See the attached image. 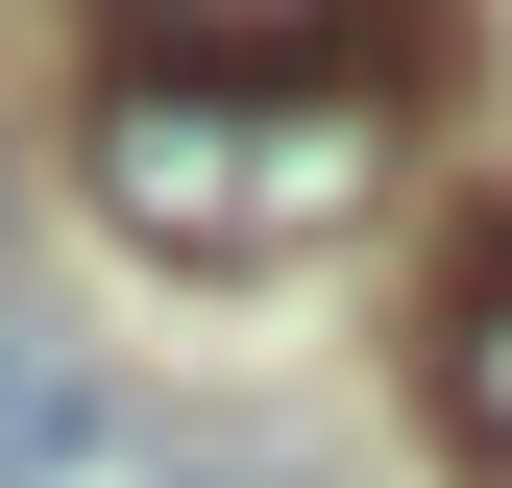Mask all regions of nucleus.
Wrapping results in <instances>:
<instances>
[{
  "label": "nucleus",
  "instance_id": "obj_4",
  "mask_svg": "<svg viewBox=\"0 0 512 488\" xmlns=\"http://www.w3.org/2000/svg\"><path fill=\"white\" fill-rule=\"evenodd\" d=\"M439 415H464V464H512V244L439 293Z\"/></svg>",
  "mask_w": 512,
  "mask_h": 488
},
{
  "label": "nucleus",
  "instance_id": "obj_1",
  "mask_svg": "<svg viewBox=\"0 0 512 488\" xmlns=\"http://www.w3.org/2000/svg\"><path fill=\"white\" fill-rule=\"evenodd\" d=\"M391 196V98L366 74H122L98 98V220L171 269H293Z\"/></svg>",
  "mask_w": 512,
  "mask_h": 488
},
{
  "label": "nucleus",
  "instance_id": "obj_3",
  "mask_svg": "<svg viewBox=\"0 0 512 488\" xmlns=\"http://www.w3.org/2000/svg\"><path fill=\"white\" fill-rule=\"evenodd\" d=\"M74 464H98V366L49 318H0V488H74Z\"/></svg>",
  "mask_w": 512,
  "mask_h": 488
},
{
  "label": "nucleus",
  "instance_id": "obj_2",
  "mask_svg": "<svg viewBox=\"0 0 512 488\" xmlns=\"http://www.w3.org/2000/svg\"><path fill=\"white\" fill-rule=\"evenodd\" d=\"M122 25H147V74H317L366 0H122Z\"/></svg>",
  "mask_w": 512,
  "mask_h": 488
}]
</instances>
